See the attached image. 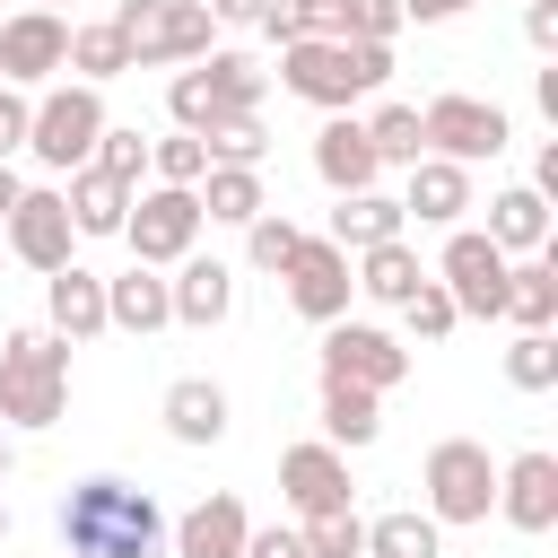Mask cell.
Masks as SVG:
<instances>
[{
	"instance_id": "1",
	"label": "cell",
	"mask_w": 558,
	"mask_h": 558,
	"mask_svg": "<svg viewBox=\"0 0 558 558\" xmlns=\"http://www.w3.org/2000/svg\"><path fill=\"white\" fill-rule=\"evenodd\" d=\"M61 549L70 558H157L166 549V514H157L148 488L96 471V480H78L61 497Z\"/></svg>"
},
{
	"instance_id": "2",
	"label": "cell",
	"mask_w": 558,
	"mask_h": 558,
	"mask_svg": "<svg viewBox=\"0 0 558 558\" xmlns=\"http://www.w3.org/2000/svg\"><path fill=\"white\" fill-rule=\"evenodd\" d=\"M392 78V44H340V35H314V44H279V87L323 105V113H349L357 96H375Z\"/></svg>"
},
{
	"instance_id": "3",
	"label": "cell",
	"mask_w": 558,
	"mask_h": 558,
	"mask_svg": "<svg viewBox=\"0 0 558 558\" xmlns=\"http://www.w3.org/2000/svg\"><path fill=\"white\" fill-rule=\"evenodd\" d=\"M70 410V340L9 331L0 340V427H52Z\"/></svg>"
},
{
	"instance_id": "4",
	"label": "cell",
	"mask_w": 558,
	"mask_h": 558,
	"mask_svg": "<svg viewBox=\"0 0 558 558\" xmlns=\"http://www.w3.org/2000/svg\"><path fill=\"white\" fill-rule=\"evenodd\" d=\"M96 140H105V96L96 87H52V96H35V122H26V157L35 166H52V174H78L87 157H96Z\"/></svg>"
},
{
	"instance_id": "5",
	"label": "cell",
	"mask_w": 558,
	"mask_h": 558,
	"mask_svg": "<svg viewBox=\"0 0 558 558\" xmlns=\"http://www.w3.org/2000/svg\"><path fill=\"white\" fill-rule=\"evenodd\" d=\"M418 488H427V514H436V523H488V514H497V462H488V445H471V436L427 445Z\"/></svg>"
},
{
	"instance_id": "6",
	"label": "cell",
	"mask_w": 558,
	"mask_h": 558,
	"mask_svg": "<svg viewBox=\"0 0 558 558\" xmlns=\"http://www.w3.org/2000/svg\"><path fill=\"white\" fill-rule=\"evenodd\" d=\"M113 35L131 44V70L201 61V52H209V9H201V0H122V9H113Z\"/></svg>"
},
{
	"instance_id": "7",
	"label": "cell",
	"mask_w": 558,
	"mask_h": 558,
	"mask_svg": "<svg viewBox=\"0 0 558 558\" xmlns=\"http://www.w3.org/2000/svg\"><path fill=\"white\" fill-rule=\"evenodd\" d=\"M201 201L183 192V183H157V192H131V218H122V244H131V262L140 270H174L192 244H201Z\"/></svg>"
},
{
	"instance_id": "8",
	"label": "cell",
	"mask_w": 558,
	"mask_h": 558,
	"mask_svg": "<svg viewBox=\"0 0 558 558\" xmlns=\"http://www.w3.org/2000/svg\"><path fill=\"white\" fill-rule=\"evenodd\" d=\"M427 279H436V288L453 296V314H471V323H506V253H497L488 235L453 227Z\"/></svg>"
},
{
	"instance_id": "9",
	"label": "cell",
	"mask_w": 558,
	"mask_h": 558,
	"mask_svg": "<svg viewBox=\"0 0 558 558\" xmlns=\"http://www.w3.org/2000/svg\"><path fill=\"white\" fill-rule=\"evenodd\" d=\"M418 131H427V157H453V166H480V157H506L514 148L506 105H480V96H436L418 113Z\"/></svg>"
},
{
	"instance_id": "10",
	"label": "cell",
	"mask_w": 558,
	"mask_h": 558,
	"mask_svg": "<svg viewBox=\"0 0 558 558\" xmlns=\"http://www.w3.org/2000/svg\"><path fill=\"white\" fill-rule=\"evenodd\" d=\"M410 375V349L375 323H323V384H357V392H392Z\"/></svg>"
},
{
	"instance_id": "11",
	"label": "cell",
	"mask_w": 558,
	"mask_h": 558,
	"mask_svg": "<svg viewBox=\"0 0 558 558\" xmlns=\"http://www.w3.org/2000/svg\"><path fill=\"white\" fill-rule=\"evenodd\" d=\"M70 61V17L61 9H17L0 17V87H44Z\"/></svg>"
},
{
	"instance_id": "12",
	"label": "cell",
	"mask_w": 558,
	"mask_h": 558,
	"mask_svg": "<svg viewBox=\"0 0 558 558\" xmlns=\"http://www.w3.org/2000/svg\"><path fill=\"white\" fill-rule=\"evenodd\" d=\"M0 235H9V253H17L26 270H44V279H52V270L70 262V244H78V227H70V201H61L52 183L17 192V209H9V227H0Z\"/></svg>"
},
{
	"instance_id": "13",
	"label": "cell",
	"mask_w": 558,
	"mask_h": 558,
	"mask_svg": "<svg viewBox=\"0 0 558 558\" xmlns=\"http://www.w3.org/2000/svg\"><path fill=\"white\" fill-rule=\"evenodd\" d=\"M279 279H288V305H296L305 323H340V314H349V296H357L349 253H340L331 235H305V244H296V262H288Z\"/></svg>"
},
{
	"instance_id": "14",
	"label": "cell",
	"mask_w": 558,
	"mask_h": 558,
	"mask_svg": "<svg viewBox=\"0 0 558 558\" xmlns=\"http://www.w3.org/2000/svg\"><path fill=\"white\" fill-rule=\"evenodd\" d=\"M166 305H174V323H183V331H218V323L235 314V270H227V262H209V253H183V262H174V279H166Z\"/></svg>"
},
{
	"instance_id": "15",
	"label": "cell",
	"mask_w": 558,
	"mask_h": 558,
	"mask_svg": "<svg viewBox=\"0 0 558 558\" xmlns=\"http://www.w3.org/2000/svg\"><path fill=\"white\" fill-rule=\"evenodd\" d=\"M279 497L296 506V523L349 506V453H331V445H288V453H279Z\"/></svg>"
},
{
	"instance_id": "16",
	"label": "cell",
	"mask_w": 558,
	"mask_h": 558,
	"mask_svg": "<svg viewBox=\"0 0 558 558\" xmlns=\"http://www.w3.org/2000/svg\"><path fill=\"white\" fill-rule=\"evenodd\" d=\"M497 514L514 523V532H549L558 523V453H514L506 471H497Z\"/></svg>"
},
{
	"instance_id": "17",
	"label": "cell",
	"mask_w": 558,
	"mask_h": 558,
	"mask_svg": "<svg viewBox=\"0 0 558 558\" xmlns=\"http://www.w3.org/2000/svg\"><path fill=\"white\" fill-rule=\"evenodd\" d=\"M44 314H52V340H96L105 331V279L87 270V262H61L52 279H44Z\"/></svg>"
},
{
	"instance_id": "18",
	"label": "cell",
	"mask_w": 558,
	"mask_h": 558,
	"mask_svg": "<svg viewBox=\"0 0 558 558\" xmlns=\"http://www.w3.org/2000/svg\"><path fill=\"white\" fill-rule=\"evenodd\" d=\"M314 174L349 201V192H375V148H366V122H349V113H331L323 131H314Z\"/></svg>"
},
{
	"instance_id": "19",
	"label": "cell",
	"mask_w": 558,
	"mask_h": 558,
	"mask_svg": "<svg viewBox=\"0 0 558 558\" xmlns=\"http://www.w3.org/2000/svg\"><path fill=\"white\" fill-rule=\"evenodd\" d=\"M244 532H253V514L218 488V497H201L166 541H174V558H244Z\"/></svg>"
},
{
	"instance_id": "20",
	"label": "cell",
	"mask_w": 558,
	"mask_h": 558,
	"mask_svg": "<svg viewBox=\"0 0 558 558\" xmlns=\"http://www.w3.org/2000/svg\"><path fill=\"white\" fill-rule=\"evenodd\" d=\"M471 209V166H453V157H418L410 166V192H401V218H418V227H453Z\"/></svg>"
},
{
	"instance_id": "21",
	"label": "cell",
	"mask_w": 558,
	"mask_h": 558,
	"mask_svg": "<svg viewBox=\"0 0 558 558\" xmlns=\"http://www.w3.org/2000/svg\"><path fill=\"white\" fill-rule=\"evenodd\" d=\"M157 418H166L174 445H218V436H227V392H218L209 375H174L166 401H157Z\"/></svg>"
},
{
	"instance_id": "22",
	"label": "cell",
	"mask_w": 558,
	"mask_h": 558,
	"mask_svg": "<svg viewBox=\"0 0 558 558\" xmlns=\"http://www.w3.org/2000/svg\"><path fill=\"white\" fill-rule=\"evenodd\" d=\"M488 244H497L506 262H514V253H523V262H532V253H549V201H541L532 183L497 192V201H488Z\"/></svg>"
},
{
	"instance_id": "23",
	"label": "cell",
	"mask_w": 558,
	"mask_h": 558,
	"mask_svg": "<svg viewBox=\"0 0 558 558\" xmlns=\"http://www.w3.org/2000/svg\"><path fill=\"white\" fill-rule=\"evenodd\" d=\"M61 201H70V227L78 235H122V218H131V183H113L105 166H78L61 183Z\"/></svg>"
},
{
	"instance_id": "24",
	"label": "cell",
	"mask_w": 558,
	"mask_h": 558,
	"mask_svg": "<svg viewBox=\"0 0 558 558\" xmlns=\"http://www.w3.org/2000/svg\"><path fill=\"white\" fill-rule=\"evenodd\" d=\"M174 323V305H166V279L157 270H122V279H105V331H166Z\"/></svg>"
},
{
	"instance_id": "25",
	"label": "cell",
	"mask_w": 558,
	"mask_h": 558,
	"mask_svg": "<svg viewBox=\"0 0 558 558\" xmlns=\"http://www.w3.org/2000/svg\"><path fill=\"white\" fill-rule=\"evenodd\" d=\"M192 201H201V218H218V227H253L270 201H262V166H209L201 183H192Z\"/></svg>"
},
{
	"instance_id": "26",
	"label": "cell",
	"mask_w": 558,
	"mask_h": 558,
	"mask_svg": "<svg viewBox=\"0 0 558 558\" xmlns=\"http://www.w3.org/2000/svg\"><path fill=\"white\" fill-rule=\"evenodd\" d=\"M349 279H357V296H375V305H401L427 270H418V253H410V235H392V244H366V253H349Z\"/></svg>"
},
{
	"instance_id": "27",
	"label": "cell",
	"mask_w": 558,
	"mask_h": 558,
	"mask_svg": "<svg viewBox=\"0 0 558 558\" xmlns=\"http://www.w3.org/2000/svg\"><path fill=\"white\" fill-rule=\"evenodd\" d=\"M506 323H514V331H549V323H558V262H549V253L506 262Z\"/></svg>"
},
{
	"instance_id": "28",
	"label": "cell",
	"mask_w": 558,
	"mask_h": 558,
	"mask_svg": "<svg viewBox=\"0 0 558 558\" xmlns=\"http://www.w3.org/2000/svg\"><path fill=\"white\" fill-rule=\"evenodd\" d=\"M384 436V392H357V384H323V445L331 453H357Z\"/></svg>"
},
{
	"instance_id": "29",
	"label": "cell",
	"mask_w": 558,
	"mask_h": 558,
	"mask_svg": "<svg viewBox=\"0 0 558 558\" xmlns=\"http://www.w3.org/2000/svg\"><path fill=\"white\" fill-rule=\"evenodd\" d=\"M410 218H401V201L392 192H349L340 209H331V244L340 253H366V244H392Z\"/></svg>"
},
{
	"instance_id": "30",
	"label": "cell",
	"mask_w": 558,
	"mask_h": 558,
	"mask_svg": "<svg viewBox=\"0 0 558 558\" xmlns=\"http://www.w3.org/2000/svg\"><path fill=\"white\" fill-rule=\"evenodd\" d=\"M436 549H445V523L418 506H392L366 523V558H436Z\"/></svg>"
},
{
	"instance_id": "31",
	"label": "cell",
	"mask_w": 558,
	"mask_h": 558,
	"mask_svg": "<svg viewBox=\"0 0 558 558\" xmlns=\"http://www.w3.org/2000/svg\"><path fill=\"white\" fill-rule=\"evenodd\" d=\"M61 70H78V87H105V78L131 70V44L113 35V17H105V26H70V61H61Z\"/></svg>"
},
{
	"instance_id": "32",
	"label": "cell",
	"mask_w": 558,
	"mask_h": 558,
	"mask_svg": "<svg viewBox=\"0 0 558 558\" xmlns=\"http://www.w3.org/2000/svg\"><path fill=\"white\" fill-rule=\"evenodd\" d=\"M366 148H375V166H418V157H427L418 105H375V113H366Z\"/></svg>"
},
{
	"instance_id": "33",
	"label": "cell",
	"mask_w": 558,
	"mask_h": 558,
	"mask_svg": "<svg viewBox=\"0 0 558 558\" xmlns=\"http://www.w3.org/2000/svg\"><path fill=\"white\" fill-rule=\"evenodd\" d=\"M253 26L270 44H314V35H340V0H262Z\"/></svg>"
},
{
	"instance_id": "34",
	"label": "cell",
	"mask_w": 558,
	"mask_h": 558,
	"mask_svg": "<svg viewBox=\"0 0 558 558\" xmlns=\"http://www.w3.org/2000/svg\"><path fill=\"white\" fill-rule=\"evenodd\" d=\"M201 78H209V96H218V113H262V70L244 61V52H201Z\"/></svg>"
},
{
	"instance_id": "35",
	"label": "cell",
	"mask_w": 558,
	"mask_h": 558,
	"mask_svg": "<svg viewBox=\"0 0 558 558\" xmlns=\"http://www.w3.org/2000/svg\"><path fill=\"white\" fill-rule=\"evenodd\" d=\"M201 148H209V166H262L270 157V131H262V113H218L201 131Z\"/></svg>"
},
{
	"instance_id": "36",
	"label": "cell",
	"mask_w": 558,
	"mask_h": 558,
	"mask_svg": "<svg viewBox=\"0 0 558 558\" xmlns=\"http://www.w3.org/2000/svg\"><path fill=\"white\" fill-rule=\"evenodd\" d=\"M296 541H305V558H366V523H357V506L305 514V523H296Z\"/></svg>"
},
{
	"instance_id": "37",
	"label": "cell",
	"mask_w": 558,
	"mask_h": 558,
	"mask_svg": "<svg viewBox=\"0 0 558 558\" xmlns=\"http://www.w3.org/2000/svg\"><path fill=\"white\" fill-rule=\"evenodd\" d=\"M296 244H305V227H296L288 209H262V218L244 227V262H253V270H288Z\"/></svg>"
},
{
	"instance_id": "38",
	"label": "cell",
	"mask_w": 558,
	"mask_h": 558,
	"mask_svg": "<svg viewBox=\"0 0 558 558\" xmlns=\"http://www.w3.org/2000/svg\"><path fill=\"white\" fill-rule=\"evenodd\" d=\"M506 384H514V392H549V384H558V331H514Z\"/></svg>"
},
{
	"instance_id": "39",
	"label": "cell",
	"mask_w": 558,
	"mask_h": 558,
	"mask_svg": "<svg viewBox=\"0 0 558 558\" xmlns=\"http://www.w3.org/2000/svg\"><path fill=\"white\" fill-rule=\"evenodd\" d=\"M87 166H105L113 183H140V174H148V140H140V122H105V140H96Z\"/></svg>"
},
{
	"instance_id": "40",
	"label": "cell",
	"mask_w": 558,
	"mask_h": 558,
	"mask_svg": "<svg viewBox=\"0 0 558 558\" xmlns=\"http://www.w3.org/2000/svg\"><path fill=\"white\" fill-rule=\"evenodd\" d=\"M148 166H157V183H183V192H192V183L209 174V148H201L192 131H166V140H148Z\"/></svg>"
},
{
	"instance_id": "41",
	"label": "cell",
	"mask_w": 558,
	"mask_h": 558,
	"mask_svg": "<svg viewBox=\"0 0 558 558\" xmlns=\"http://www.w3.org/2000/svg\"><path fill=\"white\" fill-rule=\"evenodd\" d=\"M401 26V0H340V44H392Z\"/></svg>"
},
{
	"instance_id": "42",
	"label": "cell",
	"mask_w": 558,
	"mask_h": 558,
	"mask_svg": "<svg viewBox=\"0 0 558 558\" xmlns=\"http://www.w3.org/2000/svg\"><path fill=\"white\" fill-rule=\"evenodd\" d=\"M401 323H410V340H445V331H453L462 314H453V296H445L436 279H418V288L401 296Z\"/></svg>"
},
{
	"instance_id": "43",
	"label": "cell",
	"mask_w": 558,
	"mask_h": 558,
	"mask_svg": "<svg viewBox=\"0 0 558 558\" xmlns=\"http://www.w3.org/2000/svg\"><path fill=\"white\" fill-rule=\"evenodd\" d=\"M166 113H174V131H192V140H201V131L218 122V96H209V78H201V70H183V78L166 87Z\"/></svg>"
},
{
	"instance_id": "44",
	"label": "cell",
	"mask_w": 558,
	"mask_h": 558,
	"mask_svg": "<svg viewBox=\"0 0 558 558\" xmlns=\"http://www.w3.org/2000/svg\"><path fill=\"white\" fill-rule=\"evenodd\" d=\"M26 122H35V105H26L17 87H0V166H9L17 148H26Z\"/></svg>"
},
{
	"instance_id": "45",
	"label": "cell",
	"mask_w": 558,
	"mask_h": 558,
	"mask_svg": "<svg viewBox=\"0 0 558 558\" xmlns=\"http://www.w3.org/2000/svg\"><path fill=\"white\" fill-rule=\"evenodd\" d=\"M244 558H305V541H296V523H253Z\"/></svg>"
},
{
	"instance_id": "46",
	"label": "cell",
	"mask_w": 558,
	"mask_h": 558,
	"mask_svg": "<svg viewBox=\"0 0 558 558\" xmlns=\"http://www.w3.org/2000/svg\"><path fill=\"white\" fill-rule=\"evenodd\" d=\"M523 35H532V52H558V0H532L523 9Z\"/></svg>"
},
{
	"instance_id": "47",
	"label": "cell",
	"mask_w": 558,
	"mask_h": 558,
	"mask_svg": "<svg viewBox=\"0 0 558 558\" xmlns=\"http://www.w3.org/2000/svg\"><path fill=\"white\" fill-rule=\"evenodd\" d=\"M209 9V26H253L262 17V0H201Z\"/></svg>"
},
{
	"instance_id": "48",
	"label": "cell",
	"mask_w": 558,
	"mask_h": 558,
	"mask_svg": "<svg viewBox=\"0 0 558 558\" xmlns=\"http://www.w3.org/2000/svg\"><path fill=\"white\" fill-rule=\"evenodd\" d=\"M471 0H401V17H418V26H445V17H462Z\"/></svg>"
},
{
	"instance_id": "49",
	"label": "cell",
	"mask_w": 558,
	"mask_h": 558,
	"mask_svg": "<svg viewBox=\"0 0 558 558\" xmlns=\"http://www.w3.org/2000/svg\"><path fill=\"white\" fill-rule=\"evenodd\" d=\"M532 192H541V201H558V140L532 157Z\"/></svg>"
},
{
	"instance_id": "50",
	"label": "cell",
	"mask_w": 558,
	"mask_h": 558,
	"mask_svg": "<svg viewBox=\"0 0 558 558\" xmlns=\"http://www.w3.org/2000/svg\"><path fill=\"white\" fill-rule=\"evenodd\" d=\"M17 192H26V183H17L9 166H0V227H9V209H17Z\"/></svg>"
},
{
	"instance_id": "51",
	"label": "cell",
	"mask_w": 558,
	"mask_h": 558,
	"mask_svg": "<svg viewBox=\"0 0 558 558\" xmlns=\"http://www.w3.org/2000/svg\"><path fill=\"white\" fill-rule=\"evenodd\" d=\"M9 471H17V445H9V427H0V480H9Z\"/></svg>"
},
{
	"instance_id": "52",
	"label": "cell",
	"mask_w": 558,
	"mask_h": 558,
	"mask_svg": "<svg viewBox=\"0 0 558 558\" xmlns=\"http://www.w3.org/2000/svg\"><path fill=\"white\" fill-rule=\"evenodd\" d=\"M0 541H9V506H0Z\"/></svg>"
},
{
	"instance_id": "53",
	"label": "cell",
	"mask_w": 558,
	"mask_h": 558,
	"mask_svg": "<svg viewBox=\"0 0 558 558\" xmlns=\"http://www.w3.org/2000/svg\"><path fill=\"white\" fill-rule=\"evenodd\" d=\"M26 9H61V0H26Z\"/></svg>"
},
{
	"instance_id": "54",
	"label": "cell",
	"mask_w": 558,
	"mask_h": 558,
	"mask_svg": "<svg viewBox=\"0 0 558 558\" xmlns=\"http://www.w3.org/2000/svg\"><path fill=\"white\" fill-rule=\"evenodd\" d=\"M523 9H532V0H523Z\"/></svg>"
}]
</instances>
